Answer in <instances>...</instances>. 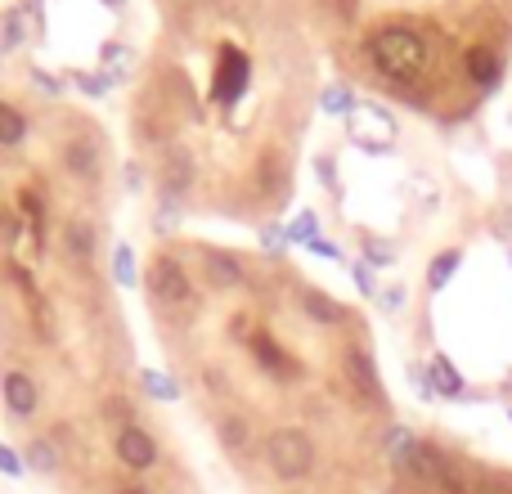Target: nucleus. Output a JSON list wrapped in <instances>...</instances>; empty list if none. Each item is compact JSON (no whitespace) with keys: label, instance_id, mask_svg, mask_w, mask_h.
I'll return each instance as SVG.
<instances>
[{"label":"nucleus","instance_id":"11","mask_svg":"<svg viewBox=\"0 0 512 494\" xmlns=\"http://www.w3.org/2000/svg\"><path fill=\"white\" fill-rule=\"evenodd\" d=\"M18 454H23V468L36 472V477H54V472L63 468V454H59V441H54V436H32Z\"/></svg>","mask_w":512,"mask_h":494},{"label":"nucleus","instance_id":"1","mask_svg":"<svg viewBox=\"0 0 512 494\" xmlns=\"http://www.w3.org/2000/svg\"><path fill=\"white\" fill-rule=\"evenodd\" d=\"M369 54L391 81H414L427 63L423 36L409 32V27H382V32L369 41Z\"/></svg>","mask_w":512,"mask_h":494},{"label":"nucleus","instance_id":"20","mask_svg":"<svg viewBox=\"0 0 512 494\" xmlns=\"http://www.w3.org/2000/svg\"><path fill=\"white\" fill-rule=\"evenodd\" d=\"M113 279H117V288H140V270H135L131 243H117L113 247Z\"/></svg>","mask_w":512,"mask_h":494},{"label":"nucleus","instance_id":"8","mask_svg":"<svg viewBox=\"0 0 512 494\" xmlns=\"http://www.w3.org/2000/svg\"><path fill=\"white\" fill-rule=\"evenodd\" d=\"M203 279L212 283L216 292H234V288H243L248 270H243V261L234 252H225V247H207L203 252Z\"/></svg>","mask_w":512,"mask_h":494},{"label":"nucleus","instance_id":"36","mask_svg":"<svg viewBox=\"0 0 512 494\" xmlns=\"http://www.w3.org/2000/svg\"><path fill=\"white\" fill-rule=\"evenodd\" d=\"M23 212L27 216H41V198H32V189H23Z\"/></svg>","mask_w":512,"mask_h":494},{"label":"nucleus","instance_id":"33","mask_svg":"<svg viewBox=\"0 0 512 494\" xmlns=\"http://www.w3.org/2000/svg\"><path fill=\"white\" fill-rule=\"evenodd\" d=\"M261 243H265V247H283V243H288V234H283L279 225H265V230H261Z\"/></svg>","mask_w":512,"mask_h":494},{"label":"nucleus","instance_id":"10","mask_svg":"<svg viewBox=\"0 0 512 494\" xmlns=\"http://www.w3.org/2000/svg\"><path fill=\"white\" fill-rule=\"evenodd\" d=\"M189 185H194V158H189V149H171L162 162V198L176 203Z\"/></svg>","mask_w":512,"mask_h":494},{"label":"nucleus","instance_id":"9","mask_svg":"<svg viewBox=\"0 0 512 494\" xmlns=\"http://www.w3.org/2000/svg\"><path fill=\"white\" fill-rule=\"evenodd\" d=\"M248 77H252V63L243 59L239 50H225L221 54V72H216V99H221V104L239 99V90L248 86Z\"/></svg>","mask_w":512,"mask_h":494},{"label":"nucleus","instance_id":"14","mask_svg":"<svg viewBox=\"0 0 512 494\" xmlns=\"http://www.w3.org/2000/svg\"><path fill=\"white\" fill-rule=\"evenodd\" d=\"M27 131H32V122H27L14 104L0 99V149H18V144L27 140Z\"/></svg>","mask_w":512,"mask_h":494},{"label":"nucleus","instance_id":"34","mask_svg":"<svg viewBox=\"0 0 512 494\" xmlns=\"http://www.w3.org/2000/svg\"><path fill=\"white\" fill-rule=\"evenodd\" d=\"M140 185H144V171L135 167V162H126V189H131V194H140Z\"/></svg>","mask_w":512,"mask_h":494},{"label":"nucleus","instance_id":"19","mask_svg":"<svg viewBox=\"0 0 512 494\" xmlns=\"http://www.w3.org/2000/svg\"><path fill=\"white\" fill-rule=\"evenodd\" d=\"M63 247H68L77 261H90V252H95V230H90L86 221H68L63 225Z\"/></svg>","mask_w":512,"mask_h":494},{"label":"nucleus","instance_id":"31","mask_svg":"<svg viewBox=\"0 0 512 494\" xmlns=\"http://www.w3.org/2000/svg\"><path fill=\"white\" fill-rule=\"evenodd\" d=\"M351 274H355V288L364 292V297H373V292H378V283H373V274H369V265H351Z\"/></svg>","mask_w":512,"mask_h":494},{"label":"nucleus","instance_id":"37","mask_svg":"<svg viewBox=\"0 0 512 494\" xmlns=\"http://www.w3.org/2000/svg\"><path fill=\"white\" fill-rule=\"evenodd\" d=\"M382 310H400V288H387V292H382Z\"/></svg>","mask_w":512,"mask_h":494},{"label":"nucleus","instance_id":"22","mask_svg":"<svg viewBox=\"0 0 512 494\" xmlns=\"http://www.w3.org/2000/svg\"><path fill=\"white\" fill-rule=\"evenodd\" d=\"M252 351H256V360H261L270 373H279V378H283V373H288V355H283L279 346H274L265 333H256V337H252Z\"/></svg>","mask_w":512,"mask_h":494},{"label":"nucleus","instance_id":"28","mask_svg":"<svg viewBox=\"0 0 512 494\" xmlns=\"http://www.w3.org/2000/svg\"><path fill=\"white\" fill-rule=\"evenodd\" d=\"M176 225H180V207H176V203H167V198H162L158 216H153V230H158V234H176Z\"/></svg>","mask_w":512,"mask_h":494},{"label":"nucleus","instance_id":"24","mask_svg":"<svg viewBox=\"0 0 512 494\" xmlns=\"http://www.w3.org/2000/svg\"><path fill=\"white\" fill-rule=\"evenodd\" d=\"M319 108H324V113H346L351 117L355 113V95L346 86H328L324 95H319Z\"/></svg>","mask_w":512,"mask_h":494},{"label":"nucleus","instance_id":"3","mask_svg":"<svg viewBox=\"0 0 512 494\" xmlns=\"http://www.w3.org/2000/svg\"><path fill=\"white\" fill-rule=\"evenodd\" d=\"M144 283H149V292H153L158 306H189V301H194V283H189L185 265H180L176 256H167V252H158L149 261Z\"/></svg>","mask_w":512,"mask_h":494},{"label":"nucleus","instance_id":"5","mask_svg":"<svg viewBox=\"0 0 512 494\" xmlns=\"http://www.w3.org/2000/svg\"><path fill=\"white\" fill-rule=\"evenodd\" d=\"M351 140L360 144V149H391V144H396V122H391L387 108L355 104V113H351Z\"/></svg>","mask_w":512,"mask_h":494},{"label":"nucleus","instance_id":"29","mask_svg":"<svg viewBox=\"0 0 512 494\" xmlns=\"http://www.w3.org/2000/svg\"><path fill=\"white\" fill-rule=\"evenodd\" d=\"M315 212H301L297 216V221H292V230H288V239L292 243H315Z\"/></svg>","mask_w":512,"mask_h":494},{"label":"nucleus","instance_id":"13","mask_svg":"<svg viewBox=\"0 0 512 494\" xmlns=\"http://www.w3.org/2000/svg\"><path fill=\"white\" fill-rule=\"evenodd\" d=\"M346 373H351V382L360 391H369L373 400H382V382H378V369H373V360L360 351V346H351L346 351Z\"/></svg>","mask_w":512,"mask_h":494},{"label":"nucleus","instance_id":"2","mask_svg":"<svg viewBox=\"0 0 512 494\" xmlns=\"http://www.w3.org/2000/svg\"><path fill=\"white\" fill-rule=\"evenodd\" d=\"M265 463L279 481H306L315 472V441L306 427H279L265 441Z\"/></svg>","mask_w":512,"mask_h":494},{"label":"nucleus","instance_id":"16","mask_svg":"<svg viewBox=\"0 0 512 494\" xmlns=\"http://www.w3.org/2000/svg\"><path fill=\"white\" fill-rule=\"evenodd\" d=\"M140 391L149 400H180V382L167 378L162 369H140Z\"/></svg>","mask_w":512,"mask_h":494},{"label":"nucleus","instance_id":"4","mask_svg":"<svg viewBox=\"0 0 512 494\" xmlns=\"http://www.w3.org/2000/svg\"><path fill=\"white\" fill-rule=\"evenodd\" d=\"M113 454H117V463H122L126 472H135V477H144V472H153L158 468V436L149 432V427H140V423H122L117 427V436H113Z\"/></svg>","mask_w":512,"mask_h":494},{"label":"nucleus","instance_id":"7","mask_svg":"<svg viewBox=\"0 0 512 494\" xmlns=\"http://www.w3.org/2000/svg\"><path fill=\"white\" fill-rule=\"evenodd\" d=\"M59 162H63V171L68 176H77V180H95L99 176V167H104V144L95 140V135H68V140L59 144Z\"/></svg>","mask_w":512,"mask_h":494},{"label":"nucleus","instance_id":"35","mask_svg":"<svg viewBox=\"0 0 512 494\" xmlns=\"http://www.w3.org/2000/svg\"><path fill=\"white\" fill-rule=\"evenodd\" d=\"M477 494H512V481H481Z\"/></svg>","mask_w":512,"mask_h":494},{"label":"nucleus","instance_id":"18","mask_svg":"<svg viewBox=\"0 0 512 494\" xmlns=\"http://www.w3.org/2000/svg\"><path fill=\"white\" fill-rule=\"evenodd\" d=\"M468 77L477 81V86H490V81L499 77V54H495V50H486V45L468 50Z\"/></svg>","mask_w":512,"mask_h":494},{"label":"nucleus","instance_id":"23","mask_svg":"<svg viewBox=\"0 0 512 494\" xmlns=\"http://www.w3.org/2000/svg\"><path fill=\"white\" fill-rule=\"evenodd\" d=\"M18 45H23V14L5 9V14H0V54H14Z\"/></svg>","mask_w":512,"mask_h":494},{"label":"nucleus","instance_id":"32","mask_svg":"<svg viewBox=\"0 0 512 494\" xmlns=\"http://www.w3.org/2000/svg\"><path fill=\"white\" fill-rule=\"evenodd\" d=\"M364 256H369V261H378V265H387V261H391V247L369 239V243H364Z\"/></svg>","mask_w":512,"mask_h":494},{"label":"nucleus","instance_id":"15","mask_svg":"<svg viewBox=\"0 0 512 494\" xmlns=\"http://www.w3.org/2000/svg\"><path fill=\"white\" fill-rule=\"evenodd\" d=\"M301 310H306L315 324H342V306H337L328 292H319V288H306V292H301Z\"/></svg>","mask_w":512,"mask_h":494},{"label":"nucleus","instance_id":"6","mask_svg":"<svg viewBox=\"0 0 512 494\" xmlns=\"http://www.w3.org/2000/svg\"><path fill=\"white\" fill-rule=\"evenodd\" d=\"M0 400H5L9 418L27 423V418H36V409H41V387H36V378L27 369H5V378H0Z\"/></svg>","mask_w":512,"mask_h":494},{"label":"nucleus","instance_id":"27","mask_svg":"<svg viewBox=\"0 0 512 494\" xmlns=\"http://www.w3.org/2000/svg\"><path fill=\"white\" fill-rule=\"evenodd\" d=\"M23 454H18L14 450V445H5V441H0V477H9V481H18V477H23Z\"/></svg>","mask_w":512,"mask_h":494},{"label":"nucleus","instance_id":"12","mask_svg":"<svg viewBox=\"0 0 512 494\" xmlns=\"http://www.w3.org/2000/svg\"><path fill=\"white\" fill-rule=\"evenodd\" d=\"M216 436H221L225 454H234V459H243V454L252 450V427H248V418H239V414H225L221 423H216Z\"/></svg>","mask_w":512,"mask_h":494},{"label":"nucleus","instance_id":"39","mask_svg":"<svg viewBox=\"0 0 512 494\" xmlns=\"http://www.w3.org/2000/svg\"><path fill=\"white\" fill-rule=\"evenodd\" d=\"M108 5H122V0H108Z\"/></svg>","mask_w":512,"mask_h":494},{"label":"nucleus","instance_id":"30","mask_svg":"<svg viewBox=\"0 0 512 494\" xmlns=\"http://www.w3.org/2000/svg\"><path fill=\"white\" fill-rule=\"evenodd\" d=\"M32 81H36V86H41V95H63V90H68V81H59V77H50V72H45V68H36V63H32Z\"/></svg>","mask_w":512,"mask_h":494},{"label":"nucleus","instance_id":"21","mask_svg":"<svg viewBox=\"0 0 512 494\" xmlns=\"http://www.w3.org/2000/svg\"><path fill=\"white\" fill-rule=\"evenodd\" d=\"M63 81H72V86H81V90H86L90 99H99V95H108V90H113V72H104V68H99V72L72 68V72H68V77H63Z\"/></svg>","mask_w":512,"mask_h":494},{"label":"nucleus","instance_id":"40","mask_svg":"<svg viewBox=\"0 0 512 494\" xmlns=\"http://www.w3.org/2000/svg\"><path fill=\"white\" fill-rule=\"evenodd\" d=\"M0 225H5V216H0Z\"/></svg>","mask_w":512,"mask_h":494},{"label":"nucleus","instance_id":"17","mask_svg":"<svg viewBox=\"0 0 512 494\" xmlns=\"http://www.w3.org/2000/svg\"><path fill=\"white\" fill-rule=\"evenodd\" d=\"M427 382H432V391H441V396H459V391H463L459 369H454L445 355H436V360H432V369H427Z\"/></svg>","mask_w":512,"mask_h":494},{"label":"nucleus","instance_id":"38","mask_svg":"<svg viewBox=\"0 0 512 494\" xmlns=\"http://www.w3.org/2000/svg\"><path fill=\"white\" fill-rule=\"evenodd\" d=\"M117 494H149V486H144V481H126V486L117 490Z\"/></svg>","mask_w":512,"mask_h":494},{"label":"nucleus","instance_id":"25","mask_svg":"<svg viewBox=\"0 0 512 494\" xmlns=\"http://www.w3.org/2000/svg\"><path fill=\"white\" fill-rule=\"evenodd\" d=\"M99 68H113V72H126L131 68V50H126L122 41H104V50H99Z\"/></svg>","mask_w":512,"mask_h":494},{"label":"nucleus","instance_id":"26","mask_svg":"<svg viewBox=\"0 0 512 494\" xmlns=\"http://www.w3.org/2000/svg\"><path fill=\"white\" fill-rule=\"evenodd\" d=\"M454 270H459V252H441L432 261V270H427V283H432V288H445Z\"/></svg>","mask_w":512,"mask_h":494}]
</instances>
